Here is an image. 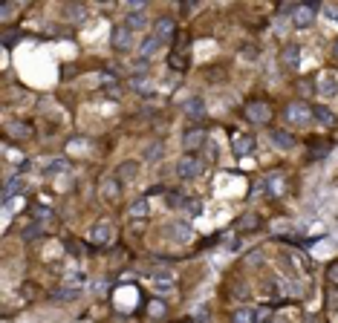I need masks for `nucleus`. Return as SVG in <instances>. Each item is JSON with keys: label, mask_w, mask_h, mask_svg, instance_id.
Returning <instances> with one entry per match:
<instances>
[{"label": "nucleus", "mask_w": 338, "mask_h": 323, "mask_svg": "<svg viewBox=\"0 0 338 323\" xmlns=\"http://www.w3.org/2000/svg\"><path fill=\"white\" fill-rule=\"evenodd\" d=\"M315 15H318V6H315V3H298L292 12V23L298 29H306L315 23Z\"/></svg>", "instance_id": "nucleus-1"}, {"label": "nucleus", "mask_w": 338, "mask_h": 323, "mask_svg": "<svg viewBox=\"0 0 338 323\" xmlns=\"http://www.w3.org/2000/svg\"><path fill=\"white\" fill-rule=\"evenodd\" d=\"M309 116H312V107L303 104V101H292V104L286 107V121H289V124L306 127L309 124Z\"/></svg>", "instance_id": "nucleus-2"}, {"label": "nucleus", "mask_w": 338, "mask_h": 323, "mask_svg": "<svg viewBox=\"0 0 338 323\" xmlns=\"http://www.w3.org/2000/svg\"><path fill=\"white\" fill-rule=\"evenodd\" d=\"M246 118H249L251 124H266L269 118H272V107H269L266 101H249L246 104Z\"/></svg>", "instance_id": "nucleus-3"}, {"label": "nucleus", "mask_w": 338, "mask_h": 323, "mask_svg": "<svg viewBox=\"0 0 338 323\" xmlns=\"http://www.w3.org/2000/svg\"><path fill=\"white\" fill-rule=\"evenodd\" d=\"M203 162L194 159V156H182V159L177 162V176L179 179H194V176H200L203 173Z\"/></svg>", "instance_id": "nucleus-4"}, {"label": "nucleus", "mask_w": 338, "mask_h": 323, "mask_svg": "<svg viewBox=\"0 0 338 323\" xmlns=\"http://www.w3.org/2000/svg\"><path fill=\"white\" fill-rule=\"evenodd\" d=\"M110 44H113V49H119V52H127L130 46H133V29L127 26H116L113 29V35H110Z\"/></svg>", "instance_id": "nucleus-5"}, {"label": "nucleus", "mask_w": 338, "mask_h": 323, "mask_svg": "<svg viewBox=\"0 0 338 323\" xmlns=\"http://www.w3.org/2000/svg\"><path fill=\"white\" fill-rule=\"evenodd\" d=\"M269 139H272V144H275L277 150H292L295 144V136L289 133V130H280V127H275V130H272V133H269Z\"/></svg>", "instance_id": "nucleus-6"}, {"label": "nucleus", "mask_w": 338, "mask_h": 323, "mask_svg": "<svg viewBox=\"0 0 338 323\" xmlns=\"http://www.w3.org/2000/svg\"><path fill=\"white\" fill-rule=\"evenodd\" d=\"M168 240L188 242V240H191V225H188V222H171L168 225Z\"/></svg>", "instance_id": "nucleus-7"}, {"label": "nucleus", "mask_w": 338, "mask_h": 323, "mask_svg": "<svg viewBox=\"0 0 338 323\" xmlns=\"http://www.w3.org/2000/svg\"><path fill=\"white\" fill-rule=\"evenodd\" d=\"M205 144V130H200V127H194V130H188L185 136H182V147L185 150H196V147H203Z\"/></svg>", "instance_id": "nucleus-8"}, {"label": "nucleus", "mask_w": 338, "mask_h": 323, "mask_svg": "<svg viewBox=\"0 0 338 323\" xmlns=\"http://www.w3.org/2000/svg\"><path fill=\"white\" fill-rule=\"evenodd\" d=\"M110 228H113L110 222H96L93 225V231H90V242H93V245H104V242H110Z\"/></svg>", "instance_id": "nucleus-9"}, {"label": "nucleus", "mask_w": 338, "mask_h": 323, "mask_svg": "<svg viewBox=\"0 0 338 323\" xmlns=\"http://www.w3.org/2000/svg\"><path fill=\"white\" fill-rule=\"evenodd\" d=\"M159 46H162V38L156 35V32H153V35H148V38H145V44H142V49H139V58H145V61H148V58H153V55L159 52Z\"/></svg>", "instance_id": "nucleus-10"}, {"label": "nucleus", "mask_w": 338, "mask_h": 323, "mask_svg": "<svg viewBox=\"0 0 338 323\" xmlns=\"http://www.w3.org/2000/svg\"><path fill=\"white\" fill-rule=\"evenodd\" d=\"M232 147H234V153H237V156H246V153L255 150V139H251V136L237 133V136L232 139Z\"/></svg>", "instance_id": "nucleus-11"}, {"label": "nucleus", "mask_w": 338, "mask_h": 323, "mask_svg": "<svg viewBox=\"0 0 338 323\" xmlns=\"http://www.w3.org/2000/svg\"><path fill=\"white\" fill-rule=\"evenodd\" d=\"M182 110H185L188 118H203L205 116V101L203 99H188L185 104H182Z\"/></svg>", "instance_id": "nucleus-12"}, {"label": "nucleus", "mask_w": 338, "mask_h": 323, "mask_svg": "<svg viewBox=\"0 0 338 323\" xmlns=\"http://www.w3.org/2000/svg\"><path fill=\"white\" fill-rule=\"evenodd\" d=\"M280 61H284V67H289V70H295V67H298V61H301V46H286L284 49V58H280Z\"/></svg>", "instance_id": "nucleus-13"}, {"label": "nucleus", "mask_w": 338, "mask_h": 323, "mask_svg": "<svg viewBox=\"0 0 338 323\" xmlns=\"http://www.w3.org/2000/svg\"><path fill=\"white\" fill-rule=\"evenodd\" d=\"M125 23H127L130 29H133V32H139V29H145V26H148V18H145V12L139 9V12H130Z\"/></svg>", "instance_id": "nucleus-14"}, {"label": "nucleus", "mask_w": 338, "mask_h": 323, "mask_svg": "<svg viewBox=\"0 0 338 323\" xmlns=\"http://www.w3.org/2000/svg\"><path fill=\"white\" fill-rule=\"evenodd\" d=\"M136 173H139V162H125V165H119L116 176L119 179H136Z\"/></svg>", "instance_id": "nucleus-15"}, {"label": "nucleus", "mask_w": 338, "mask_h": 323, "mask_svg": "<svg viewBox=\"0 0 338 323\" xmlns=\"http://www.w3.org/2000/svg\"><path fill=\"white\" fill-rule=\"evenodd\" d=\"M18 190H23V179H18V176H12L9 182H6V188H3V202H9Z\"/></svg>", "instance_id": "nucleus-16"}, {"label": "nucleus", "mask_w": 338, "mask_h": 323, "mask_svg": "<svg viewBox=\"0 0 338 323\" xmlns=\"http://www.w3.org/2000/svg\"><path fill=\"white\" fill-rule=\"evenodd\" d=\"M318 90L324 92V95H335V92H338V81L332 78V75H324L321 84H318Z\"/></svg>", "instance_id": "nucleus-17"}, {"label": "nucleus", "mask_w": 338, "mask_h": 323, "mask_svg": "<svg viewBox=\"0 0 338 323\" xmlns=\"http://www.w3.org/2000/svg\"><path fill=\"white\" fill-rule=\"evenodd\" d=\"M232 317L237 323H251V320H258V317H260V312H255V309H237Z\"/></svg>", "instance_id": "nucleus-18"}, {"label": "nucleus", "mask_w": 338, "mask_h": 323, "mask_svg": "<svg viewBox=\"0 0 338 323\" xmlns=\"http://www.w3.org/2000/svg\"><path fill=\"white\" fill-rule=\"evenodd\" d=\"M153 32H156V35L162 38V41H168L171 35H174V20H159V23H156V29H153Z\"/></svg>", "instance_id": "nucleus-19"}, {"label": "nucleus", "mask_w": 338, "mask_h": 323, "mask_svg": "<svg viewBox=\"0 0 338 323\" xmlns=\"http://www.w3.org/2000/svg\"><path fill=\"white\" fill-rule=\"evenodd\" d=\"M64 171H70V165L64 159H52V165L44 168V176H55V173H64Z\"/></svg>", "instance_id": "nucleus-20"}, {"label": "nucleus", "mask_w": 338, "mask_h": 323, "mask_svg": "<svg viewBox=\"0 0 338 323\" xmlns=\"http://www.w3.org/2000/svg\"><path fill=\"white\" fill-rule=\"evenodd\" d=\"M312 116H315V121H318V124L332 127V113H329L327 107H315V110H312Z\"/></svg>", "instance_id": "nucleus-21"}, {"label": "nucleus", "mask_w": 338, "mask_h": 323, "mask_svg": "<svg viewBox=\"0 0 338 323\" xmlns=\"http://www.w3.org/2000/svg\"><path fill=\"white\" fill-rule=\"evenodd\" d=\"M182 208H185L188 216H200L203 214V202H200V199H182Z\"/></svg>", "instance_id": "nucleus-22"}, {"label": "nucleus", "mask_w": 338, "mask_h": 323, "mask_svg": "<svg viewBox=\"0 0 338 323\" xmlns=\"http://www.w3.org/2000/svg\"><path fill=\"white\" fill-rule=\"evenodd\" d=\"M38 237H44V228H41V225H29L26 231L20 234V240L23 242H32V240H38Z\"/></svg>", "instance_id": "nucleus-23"}, {"label": "nucleus", "mask_w": 338, "mask_h": 323, "mask_svg": "<svg viewBox=\"0 0 338 323\" xmlns=\"http://www.w3.org/2000/svg\"><path fill=\"white\" fill-rule=\"evenodd\" d=\"M130 216H148V199H136L133 205H130Z\"/></svg>", "instance_id": "nucleus-24"}, {"label": "nucleus", "mask_w": 338, "mask_h": 323, "mask_svg": "<svg viewBox=\"0 0 338 323\" xmlns=\"http://www.w3.org/2000/svg\"><path fill=\"white\" fill-rule=\"evenodd\" d=\"M81 288H61V292H55V303H64V300H72V297H78Z\"/></svg>", "instance_id": "nucleus-25"}, {"label": "nucleus", "mask_w": 338, "mask_h": 323, "mask_svg": "<svg viewBox=\"0 0 338 323\" xmlns=\"http://www.w3.org/2000/svg\"><path fill=\"white\" fill-rule=\"evenodd\" d=\"M130 84H133V90H136V92H148V90H151V81L145 78V75H139V78H133V81H130Z\"/></svg>", "instance_id": "nucleus-26"}, {"label": "nucleus", "mask_w": 338, "mask_h": 323, "mask_svg": "<svg viewBox=\"0 0 338 323\" xmlns=\"http://www.w3.org/2000/svg\"><path fill=\"white\" fill-rule=\"evenodd\" d=\"M9 133H15V136H32V127H29V124H20V121H15V124L9 127Z\"/></svg>", "instance_id": "nucleus-27"}, {"label": "nucleus", "mask_w": 338, "mask_h": 323, "mask_svg": "<svg viewBox=\"0 0 338 323\" xmlns=\"http://www.w3.org/2000/svg\"><path fill=\"white\" fill-rule=\"evenodd\" d=\"M18 41H20V32H18V29H9V32L3 35V46H15Z\"/></svg>", "instance_id": "nucleus-28"}, {"label": "nucleus", "mask_w": 338, "mask_h": 323, "mask_svg": "<svg viewBox=\"0 0 338 323\" xmlns=\"http://www.w3.org/2000/svg\"><path fill=\"white\" fill-rule=\"evenodd\" d=\"M67 248L72 251V257H84V245H81V242H75V240H67Z\"/></svg>", "instance_id": "nucleus-29"}, {"label": "nucleus", "mask_w": 338, "mask_h": 323, "mask_svg": "<svg viewBox=\"0 0 338 323\" xmlns=\"http://www.w3.org/2000/svg\"><path fill=\"white\" fill-rule=\"evenodd\" d=\"M327 277H329V283H332V286H338V260H335V263H329Z\"/></svg>", "instance_id": "nucleus-30"}, {"label": "nucleus", "mask_w": 338, "mask_h": 323, "mask_svg": "<svg viewBox=\"0 0 338 323\" xmlns=\"http://www.w3.org/2000/svg\"><path fill=\"white\" fill-rule=\"evenodd\" d=\"M35 219H52V211L49 208H35Z\"/></svg>", "instance_id": "nucleus-31"}, {"label": "nucleus", "mask_w": 338, "mask_h": 323, "mask_svg": "<svg viewBox=\"0 0 338 323\" xmlns=\"http://www.w3.org/2000/svg\"><path fill=\"white\" fill-rule=\"evenodd\" d=\"M127 3V9L130 12H136V9H145V3H148V0H125Z\"/></svg>", "instance_id": "nucleus-32"}, {"label": "nucleus", "mask_w": 338, "mask_h": 323, "mask_svg": "<svg viewBox=\"0 0 338 323\" xmlns=\"http://www.w3.org/2000/svg\"><path fill=\"white\" fill-rule=\"evenodd\" d=\"M171 67H174V70H185V61H182V58L174 52V55H171Z\"/></svg>", "instance_id": "nucleus-33"}, {"label": "nucleus", "mask_w": 338, "mask_h": 323, "mask_svg": "<svg viewBox=\"0 0 338 323\" xmlns=\"http://www.w3.org/2000/svg\"><path fill=\"white\" fill-rule=\"evenodd\" d=\"M168 202H171V208H177V205H182V197H179L177 190H171V193H168Z\"/></svg>", "instance_id": "nucleus-34"}, {"label": "nucleus", "mask_w": 338, "mask_h": 323, "mask_svg": "<svg viewBox=\"0 0 338 323\" xmlns=\"http://www.w3.org/2000/svg\"><path fill=\"white\" fill-rule=\"evenodd\" d=\"M329 309H332V312L338 309V292L335 288H329Z\"/></svg>", "instance_id": "nucleus-35"}, {"label": "nucleus", "mask_w": 338, "mask_h": 323, "mask_svg": "<svg viewBox=\"0 0 338 323\" xmlns=\"http://www.w3.org/2000/svg\"><path fill=\"white\" fill-rule=\"evenodd\" d=\"M324 15H327L329 20H338V9H335V6H324Z\"/></svg>", "instance_id": "nucleus-36"}, {"label": "nucleus", "mask_w": 338, "mask_h": 323, "mask_svg": "<svg viewBox=\"0 0 338 323\" xmlns=\"http://www.w3.org/2000/svg\"><path fill=\"white\" fill-rule=\"evenodd\" d=\"M156 156H162V144H153L151 150H148V159H156Z\"/></svg>", "instance_id": "nucleus-37"}, {"label": "nucleus", "mask_w": 338, "mask_h": 323, "mask_svg": "<svg viewBox=\"0 0 338 323\" xmlns=\"http://www.w3.org/2000/svg\"><path fill=\"white\" fill-rule=\"evenodd\" d=\"M151 314H165V306H162V303H153L151 306Z\"/></svg>", "instance_id": "nucleus-38"}, {"label": "nucleus", "mask_w": 338, "mask_h": 323, "mask_svg": "<svg viewBox=\"0 0 338 323\" xmlns=\"http://www.w3.org/2000/svg\"><path fill=\"white\" fill-rule=\"evenodd\" d=\"M179 3H185V6H196V0H179Z\"/></svg>", "instance_id": "nucleus-39"}, {"label": "nucleus", "mask_w": 338, "mask_h": 323, "mask_svg": "<svg viewBox=\"0 0 338 323\" xmlns=\"http://www.w3.org/2000/svg\"><path fill=\"white\" fill-rule=\"evenodd\" d=\"M332 52H335V58H338V41H335V49H332Z\"/></svg>", "instance_id": "nucleus-40"}]
</instances>
